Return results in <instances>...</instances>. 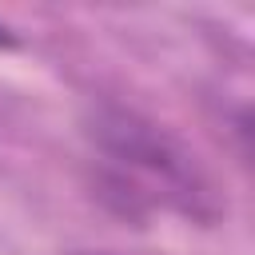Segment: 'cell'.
I'll use <instances>...</instances> for the list:
<instances>
[{
    "instance_id": "3",
    "label": "cell",
    "mask_w": 255,
    "mask_h": 255,
    "mask_svg": "<svg viewBox=\"0 0 255 255\" xmlns=\"http://www.w3.org/2000/svg\"><path fill=\"white\" fill-rule=\"evenodd\" d=\"M76 255H112V251H76Z\"/></svg>"
},
{
    "instance_id": "2",
    "label": "cell",
    "mask_w": 255,
    "mask_h": 255,
    "mask_svg": "<svg viewBox=\"0 0 255 255\" xmlns=\"http://www.w3.org/2000/svg\"><path fill=\"white\" fill-rule=\"evenodd\" d=\"M12 48H20V36H16V32L0 20V52H12Z\"/></svg>"
},
{
    "instance_id": "1",
    "label": "cell",
    "mask_w": 255,
    "mask_h": 255,
    "mask_svg": "<svg viewBox=\"0 0 255 255\" xmlns=\"http://www.w3.org/2000/svg\"><path fill=\"white\" fill-rule=\"evenodd\" d=\"M80 128L92 151L88 187L108 215L128 227H147L163 211L199 227L219 223L215 183L163 124L128 104L92 100Z\"/></svg>"
}]
</instances>
